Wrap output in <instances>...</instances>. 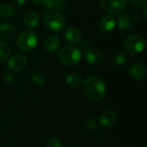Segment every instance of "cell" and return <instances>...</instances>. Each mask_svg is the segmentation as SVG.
I'll return each instance as SVG.
<instances>
[{"label": "cell", "instance_id": "cell-14", "mask_svg": "<svg viewBox=\"0 0 147 147\" xmlns=\"http://www.w3.org/2000/svg\"><path fill=\"white\" fill-rule=\"evenodd\" d=\"M16 34L15 27L9 22H3L0 24V40H10Z\"/></svg>", "mask_w": 147, "mask_h": 147}, {"label": "cell", "instance_id": "cell-18", "mask_svg": "<svg viewBox=\"0 0 147 147\" xmlns=\"http://www.w3.org/2000/svg\"><path fill=\"white\" fill-rule=\"evenodd\" d=\"M82 83V78L79 73L72 72L66 77V84L70 88H77Z\"/></svg>", "mask_w": 147, "mask_h": 147}, {"label": "cell", "instance_id": "cell-10", "mask_svg": "<svg viewBox=\"0 0 147 147\" xmlns=\"http://www.w3.org/2000/svg\"><path fill=\"white\" fill-rule=\"evenodd\" d=\"M99 122L104 127H112L117 122V115L113 110H106L101 115Z\"/></svg>", "mask_w": 147, "mask_h": 147}, {"label": "cell", "instance_id": "cell-4", "mask_svg": "<svg viewBox=\"0 0 147 147\" xmlns=\"http://www.w3.org/2000/svg\"><path fill=\"white\" fill-rule=\"evenodd\" d=\"M146 40L140 34H131L125 40L124 47L130 55L138 54L143 52L146 47Z\"/></svg>", "mask_w": 147, "mask_h": 147}, {"label": "cell", "instance_id": "cell-12", "mask_svg": "<svg viewBox=\"0 0 147 147\" xmlns=\"http://www.w3.org/2000/svg\"><path fill=\"white\" fill-rule=\"evenodd\" d=\"M116 25V20L110 15L103 16L99 22V28L104 33L111 32Z\"/></svg>", "mask_w": 147, "mask_h": 147}, {"label": "cell", "instance_id": "cell-23", "mask_svg": "<svg viewBox=\"0 0 147 147\" xmlns=\"http://www.w3.org/2000/svg\"><path fill=\"white\" fill-rule=\"evenodd\" d=\"M85 127L88 130H94L97 127V121L94 118H88L85 121Z\"/></svg>", "mask_w": 147, "mask_h": 147}, {"label": "cell", "instance_id": "cell-7", "mask_svg": "<svg viewBox=\"0 0 147 147\" xmlns=\"http://www.w3.org/2000/svg\"><path fill=\"white\" fill-rule=\"evenodd\" d=\"M27 65V59L22 54H15L10 57L7 62V67L10 71L19 72L23 71Z\"/></svg>", "mask_w": 147, "mask_h": 147}, {"label": "cell", "instance_id": "cell-21", "mask_svg": "<svg viewBox=\"0 0 147 147\" xmlns=\"http://www.w3.org/2000/svg\"><path fill=\"white\" fill-rule=\"evenodd\" d=\"M67 5L66 0H53L52 9L57 11L65 10L67 9Z\"/></svg>", "mask_w": 147, "mask_h": 147}, {"label": "cell", "instance_id": "cell-1", "mask_svg": "<svg viewBox=\"0 0 147 147\" xmlns=\"http://www.w3.org/2000/svg\"><path fill=\"white\" fill-rule=\"evenodd\" d=\"M84 95L93 102H101L104 99L107 86L104 79L98 75H90L83 82Z\"/></svg>", "mask_w": 147, "mask_h": 147}, {"label": "cell", "instance_id": "cell-20", "mask_svg": "<svg viewBox=\"0 0 147 147\" xmlns=\"http://www.w3.org/2000/svg\"><path fill=\"white\" fill-rule=\"evenodd\" d=\"M126 62V56L122 53H117L113 55L112 59V64L113 65L116 67H120L124 65Z\"/></svg>", "mask_w": 147, "mask_h": 147}, {"label": "cell", "instance_id": "cell-2", "mask_svg": "<svg viewBox=\"0 0 147 147\" xmlns=\"http://www.w3.org/2000/svg\"><path fill=\"white\" fill-rule=\"evenodd\" d=\"M44 26L51 31H61L66 27L65 16L57 10L49 9L46 11L42 16Z\"/></svg>", "mask_w": 147, "mask_h": 147}, {"label": "cell", "instance_id": "cell-8", "mask_svg": "<svg viewBox=\"0 0 147 147\" xmlns=\"http://www.w3.org/2000/svg\"><path fill=\"white\" fill-rule=\"evenodd\" d=\"M84 58L88 64L93 65H98L103 60V54L98 49L89 48L85 52Z\"/></svg>", "mask_w": 147, "mask_h": 147}, {"label": "cell", "instance_id": "cell-25", "mask_svg": "<svg viewBox=\"0 0 147 147\" xmlns=\"http://www.w3.org/2000/svg\"><path fill=\"white\" fill-rule=\"evenodd\" d=\"M130 2L136 7H145L147 5V0H130Z\"/></svg>", "mask_w": 147, "mask_h": 147}, {"label": "cell", "instance_id": "cell-27", "mask_svg": "<svg viewBox=\"0 0 147 147\" xmlns=\"http://www.w3.org/2000/svg\"><path fill=\"white\" fill-rule=\"evenodd\" d=\"M16 3L19 4V5H23V4L25 3L26 0H16Z\"/></svg>", "mask_w": 147, "mask_h": 147}, {"label": "cell", "instance_id": "cell-24", "mask_svg": "<svg viewBox=\"0 0 147 147\" xmlns=\"http://www.w3.org/2000/svg\"><path fill=\"white\" fill-rule=\"evenodd\" d=\"M32 80L35 84H36L37 85H42L44 84V78L43 77L39 74V73H34L32 75Z\"/></svg>", "mask_w": 147, "mask_h": 147}, {"label": "cell", "instance_id": "cell-28", "mask_svg": "<svg viewBox=\"0 0 147 147\" xmlns=\"http://www.w3.org/2000/svg\"><path fill=\"white\" fill-rule=\"evenodd\" d=\"M143 12H144V15L147 17V5L146 6H145V8H144V9H143Z\"/></svg>", "mask_w": 147, "mask_h": 147}, {"label": "cell", "instance_id": "cell-22", "mask_svg": "<svg viewBox=\"0 0 147 147\" xmlns=\"http://www.w3.org/2000/svg\"><path fill=\"white\" fill-rule=\"evenodd\" d=\"M45 147H63V146L59 139L53 137L47 140L45 144Z\"/></svg>", "mask_w": 147, "mask_h": 147}, {"label": "cell", "instance_id": "cell-3", "mask_svg": "<svg viewBox=\"0 0 147 147\" xmlns=\"http://www.w3.org/2000/svg\"><path fill=\"white\" fill-rule=\"evenodd\" d=\"M60 62L68 67L76 65L81 59V51L73 46H65L58 53Z\"/></svg>", "mask_w": 147, "mask_h": 147}, {"label": "cell", "instance_id": "cell-9", "mask_svg": "<svg viewBox=\"0 0 147 147\" xmlns=\"http://www.w3.org/2000/svg\"><path fill=\"white\" fill-rule=\"evenodd\" d=\"M147 68L146 65L142 62H136L134 63L130 68V74L131 77L137 81L142 80L146 76Z\"/></svg>", "mask_w": 147, "mask_h": 147}, {"label": "cell", "instance_id": "cell-6", "mask_svg": "<svg viewBox=\"0 0 147 147\" xmlns=\"http://www.w3.org/2000/svg\"><path fill=\"white\" fill-rule=\"evenodd\" d=\"M103 9L113 15L121 14L126 9L128 0H99Z\"/></svg>", "mask_w": 147, "mask_h": 147}, {"label": "cell", "instance_id": "cell-16", "mask_svg": "<svg viewBox=\"0 0 147 147\" xmlns=\"http://www.w3.org/2000/svg\"><path fill=\"white\" fill-rule=\"evenodd\" d=\"M116 24L120 30H128L133 26V20L127 14L121 13L116 20Z\"/></svg>", "mask_w": 147, "mask_h": 147}, {"label": "cell", "instance_id": "cell-26", "mask_svg": "<svg viewBox=\"0 0 147 147\" xmlns=\"http://www.w3.org/2000/svg\"><path fill=\"white\" fill-rule=\"evenodd\" d=\"M35 4H36V5H39V6H42V4H43V2H44V0H31Z\"/></svg>", "mask_w": 147, "mask_h": 147}, {"label": "cell", "instance_id": "cell-5", "mask_svg": "<svg viewBox=\"0 0 147 147\" xmlns=\"http://www.w3.org/2000/svg\"><path fill=\"white\" fill-rule=\"evenodd\" d=\"M38 43L36 34L32 30H25L22 32L16 40L17 47L23 52H30L36 48Z\"/></svg>", "mask_w": 147, "mask_h": 147}, {"label": "cell", "instance_id": "cell-11", "mask_svg": "<svg viewBox=\"0 0 147 147\" xmlns=\"http://www.w3.org/2000/svg\"><path fill=\"white\" fill-rule=\"evenodd\" d=\"M60 44H61L60 39L55 34H49L48 36H46L43 41V47L45 50L49 53L55 52L59 48Z\"/></svg>", "mask_w": 147, "mask_h": 147}, {"label": "cell", "instance_id": "cell-17", "mask_svg": "<svg viewBox=\"0 0 147 147\" xmlns=\"http://www.w3.org/2000/svg\"><path fill=\"white\" fill-rule=\"evenodd\" d=\"M16 13L15 7L10 3H3L0 5V18L6 20L10 19Z\"/></svg>", "mask_w": 147, "mask_h": 147}, {"label": "cell", "instance_id": "cell-15", "mask_svg": "<svg viewBox=\"0 0 147 147\" xmlns=\"http://www.w3.org/2000/svg\"><path fill=\"white\" fill-rule=\"evenodd\" d=\"M40 17L35 11H28L23 16V23L29 28H35L39 25Z\"/></svg>", "mask_w": 147, "mask_h": 147}, {"label": "cell", "instance_id": "cell-19", "mask_svg": "<svg viewBox=\"0 0 147 147\" xmlns=\"http://www.w3.org/2000/svg\"><path fill=\"white\" fill-rule=\"evenodd\" d=\"M10 47L8 43L0 40V62L6 60L10 54Z\"/></svg>", "mask_w": 147, "mask_h": 147}, {"label": "cell", "instance_id": "cell-13", "mask_svg": "<svg viewBox=\"0 0 147 147\" xmlns=\"http://www.w3.org/2000/svg\"><path fill=\"white\" fill-rule=\"evenodd\" d=\"M65 38L71 44H79L81 41V33L76 28L70 26L65 31Z\"/></svg>", "mask_w": 147, "mask_h": 147}]
</instances>
